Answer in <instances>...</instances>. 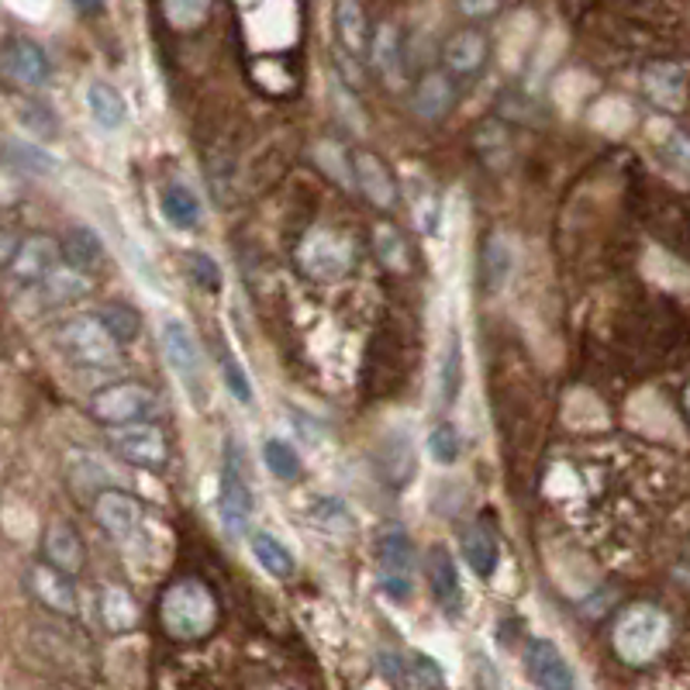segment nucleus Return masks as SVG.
Returning a JSON list of instances; mask_svg holds the SVG:
<instances>
[{"instance_id": "nucleus-1", "label": "nucleus", "mask_w": 690, "mask_h": 690, "mask_svg": "<svg viewBox=\"0 0 690 690\" xmlns=\"http://www.w3.org/2000/svg\"><path fill=\"white\" fill-rule=\"evenodd\" d=\"M159 621H163L169 639L197 642V639L211 636L218 625V597L205 581L180 577V581H172L159 597Z\"/></svg>"}, {"instance_id": "nucleus-2", "label": "nucleus", "mask_w": 690, "mask_h": 690, "mask_svg": "<svg viewBox=\"0 0 690 690\" xmlns=\"http://www.w3.org/2000/svg\"><path fill=\"white\" fill-rule=\"evenodd\" d=\"M611 646L621 663L646 667L670 646V618L656 604H631L611 628Z\"/></svg>"}, {"instance_id": "nucleus-3", "label": "nucleus", "mask_w": 690, "mask_h": 690, "mask_svg": "<svg viewBox=\"0 0 690 690\" xmlns=\"http://www.w3.org/2000/svg\"><path fill=\"white\" fill-rule=\"evenodd\" d=\"M297 266L304 276L318 283H335L349 276L356 266V242L342 232V228L314 224L297 245Z\"/></svg>"}, {"instance_id": "nucleus-4", "label": "nucleus", "mask_w": 690, "mask_h": 690, "mask_svg": "<svg viewBox=\"0 0 690 690\" xmlns=\"http://www.w3.org/2000/svg\"><path fill=\"white\" fill-rule=\"evenodd\" d=\"M55 345L70 363L86 369H114L122 363V345L111 338L97 314H76V318L63 322L55 332Z\"/></svg>"}, {"instance_id": "nucleus-5", "label": "nucleus", "mask_w": 690, "mask_h": 690, "mask_svg": "<svg viewBox=\"0 0 690 690\" xmlns=\"http://www.w3.org/2000/svg\"><path fill=\"white\" fill-rule=\"evenodd\" d=\"M373 550H377V577H380L384 594L400 604L411 600L415 584H418V550L411 535L400 525H387L380 529Z\"/></svg>"}, {"instance_id": "nucleus-6", "label": "nucleus", "mask_w": 690, "mask_h": 690, "mask_svg": "<svg viewBox=\"0 0 690 690\" xmlns=\"http://www.w3.org/2000/svg\"><path fill=\"white\" fill-rule=\"evenodd\" d=\"M86 408H91L94 421H101L107 428H125V425L149 421V415L156 408V394L146 384L122 380V384H111V387L97 390Z\"/></svg>"}, {"instance_id": "nucleus-7", "label": "nucleus", "mask_w": 690, "mask_h": 690, "mask_svg": "<svg viewBox=\"0 0 690 690\" xmlns=\"http://www.w3.org/2000/svg\"><path fill=\"white\" fill-rule=\"evenodd\" d=\"M159 342H163V356H166L169 369L180 377L187 394L194 400L205 397V363H200V345H197L194 332L180 318H166Z\"/></svg>"}, {"instance_id": "nucleus-8", "label": "nucleus", "mask_w": 690, "mask_h": 690, "mask_svg": "<svg viewBox=\"0 0 690 690\" xmlns=\"http://www.w3.org/2000/svg\"><path fill=\"white\" fill-rule=\"evenodd\" d=\"M107 439H111V449L118 452L125 463H132V467L163 470L169 463L166 431L156 421H138V425H125V428H111Z\"/></svg>"}, {"instance_id": "nucleus-9", "label": "nucleus", "mask_w": 690, "mask_h": 690, "mask_svg": "<svg viewBox=\"0 0 690 690\" xmlns=\"http://www.w3.org/2000/svg\"><path fill=\"white\" fill-rule=\"evenodd\" d=\"M349 169H353V187L369 200L377 211H394L400 205V180L394 177L390 163L373 153V149H356L349 156Z\"/></svg>"}, {"instance_id": "nucleus-10", "label": "nucleus", "mask_w": 690, "mask_h": 690, "mask_svg": "<svg viewBox=\"0 0 690 690\" xmlns=\"http://www.w3.org/2000/svg\"><path fill=\"white\" fill-rule=\"evenodd\" d=\"M49 73H52L49 55L35 39L14 35L0 45V80L18 86V91H39L49 80Z\"/></svg>"}, {"instance_id": "nucleus-11", "label": "nucleus", "mask_w": 690, "mask_h": 690, "mask_svg": "<svg viewBox=\"0 0 690 690\" xmlns=\"http://www.w3.org/2000/svg\"><path fill=\"white\" fill-rule=\"evenodd\" d=\"M94 518L97 525L118 542H128L138 529H142V518H146V508L142 501L128 491H118V487H107L94 498Z\"/></svg>"}, {"instance_id": "nucleus-12", "label": "nucleus", "mask_w": 690, "mask_h": 690, "mask_svg": "<svg viewBox=\"0 0 690 690\" xmlns=\"http://www.w3.org/2000/svg\"><path fill=\"white\" fill-rule=\"evenodd\" d=\"M525 673L539 690H577V673L569 659L550 639H532L525 649Z\"/></svg>"}, {"instance_id": "nucleus-13", "label": "nucleus", "mask_w": 690, "mask_h": 690, "mask_svg": "<svg viewBox=\"0 0 690 690\" xmlns=\"http://www.w3.org/2000/svg\"><path fill=\"white\" fill-rule=\"evenodd\" d=\"M400 194H408L415 224L421 228V232L425 236L436 232L439 218H442V194H439L436 180H431L425 169H418V163H405V169H400Z\"/></svg>"}, {"instance_id": "nucleus-14", "label": "nucleus", "mask_w": 690, "mask_h": 690, "mask_svg": "<svg viewBox=\"0 0 690 690\" xmlns=\"http://www.w3.org/2000/svg\"><path fill=\"white\" fill-rule=\"evenodd\" d=\"M487 60H491V42L477 24L459 28L442 45V70L449 76H477L483 73Z\"/></svg>"}, {"instance_id": "nucleus-15", "label": "nucleus", "mask_w": 690, "mask_h": 690, "mask_svg": "<svg viewBox=\"0 0 690 690\" xmlns=\"http://www.w3.org/2000/svg\"><path fill=\"white\" fill-rule=\"evenodd\" d=\"M425 581H428V590L442 611H452V615L463 611V584H459L456 560L439 542L425 553Z\"/></svg>"}, {"instance_id": "nucleus-16", "label": "nucleus", "mask_w": 690, "mask_h": 690, "mask_svg": "<svg viewBox=\"0 0 690 690\" xmlns=\"http://www.w3.org/2000/svg\"><path fill=\"white\" fill-rule=\"evenodd\" d=\"M60 255H63V245L55 236H45V232H35V236H28L21 239L18 245V255H14V263H11V276L18 283H42L55 266H60Z\"/></svg>"}, {"instance_id": "nucleus-17", "label": "nucleus", "mask_w": 690, "mask_h": 690, "mask_svg": "<svg viewBox=\"0 0 690 690\" xmlns=\"http://www.w3.org/2000/svg\"><path fill=\"white\" fill-rule=\"evenodd\" d=\"M218 508H221V522L232 535H245L252 525V487L245 483L242 470L228 459L224 473H221V494H218Z\"/></svg>"}, {"instance_id": "nucleus-18", "label": "nucleus", "mask_w": 690, "mask_h": 690, "mask_svg": "<svg viewBox=\"0 0 690 690\" xmlns=\"http://www.w3.org/2000/svg\"><path fill=\"white\" fill-rule=\"evenodd\" d=\"M456 107V76L446 70H428L418 76L411 91V111L421 122H442L446 114Z\"/></svg>"}, {"instance_id": "nucleus-19", "label": "nucleus", "mask_w": 690, "mask_h": 690, "mask_svg": "<svg viewBox=\"0 0 690 690\" xmlns=\"http://www.w3.org/2000/svg\"><path fill=\"white\" fill-rule=\"evenodd\" d=\"M369 63L387 80V86H405L408 83V49H405V39H400L397 24L387 21V24L377 28V32H373Z\"/></svg>"}, {"instance_id": "nucleus-20", "label": "nucleus", "mask_w": 690, "mask_h": 690, "mask_svg": "<svg viewBox=\"0 0 690 690\" xmlns=\"http://www.w3.org/2000/svg\"><path fill=\"white\" fill-rule=\"evenodd\" d=\"M646 97L667 114H680L687 104V73L677 63H649L642 70Z\"/></svg>"}, {"instance_id": "nucleus-21", "label": "nucleus", "mask_w": 690, "mask_h": 690, "mask_svg": "<svg viewBox=\"0 0 690 690\" xmlns=\"http://www.w3.org/2000/svg\"><path fill=\"white\" fill-rule=\"evenodd\" d=\"M28 587L39 597V604H45L55 615H76V587L66 573H60L49 563H35L28 569Z\"/></svg>"}, {"instance_id": "nucleus-22", "label": "nucleus", "mask_w": 690, "mask_h": 690, "mask_svg": "<svg viewBox=\"0 0 690 690\" xmlns=\"http://www.w3.org/2000/svg\"><path fill=\"white\" fill-rule=\"evenodd\" d=\"M459 553H463L467 566L480 581H491L498 563H501V542L487 522H473L463 529V535H459Z\"/></svg>"}, {"instance_id": "nucleus-23", "label": "nucleus", "mask_w": 690, "mask_h": 690, "mask_svg": "<svg viewBox=\"0 0 690 690\" xmlns=\"http://www.w3.org/2000/svg\"><path fill=\"white\" fill-rule=\"evenodd\" d=\"M335 39L349 60H366L373 32H369L363 4H356V0H342V4L335 8Z\"/></svg>"}, {"instance_id": "nucleus-24", "label": "nucleus", "mask_w": 690, "mask_h": 690, "mask_svg": "<svg viewBox=\"0 0 690 690\" xmlns=\"http://www.w3.org/2000/svg\"><path fill=\"white\" fill-rule=\"evenodd\" d=\"M514 266V249L504 232H491L480 245V286L483 294H498L504 291V283Z\"/></svg>"}, {"instance_id": "nucleus-25", "label": "nucleus", "mask_w": 690, "mask_h": 690, "mask_svg": "<svg viewBox=\"0 0 690 690\" xmlns=\"http://www.w3.org/2000/svg\"><path fill=\"white\" fill-rule=\"evenodd\" d=\"M42 553H45V563L55 566L60 573H66V577H73V573L83 569V542L76 535L73 525L66 522H52L45 529V539H42Z\"/></svg>"}, {"instance_id": "nucleus-26", "label": "nucleus", "mask_w": 690, "mask_h": 690, "mask_svg": "<svg viewBox=\"0 0 690 690\" xmlns=\"http://www.w3.org/2000/svg\"><path fill=\"white\" fill-rule=\"evenodd\" d=\"M373 252H377L380 266L390 270V273H408L411 270V245L394 221L373 224Z\"/></svg>"}, {"instance_id": "nucleus-27", "label": "nucleus", "mask_w": 690, "mask_h": 690, "mask_svg": "<svg viewBox=\"0 0 690 690\" xmlns=\"http://www.w3.org/2000/svg\"><path fill=\"white\" fill-rule=\"evenodd\" d=\"M60 245H63L66 266H73V270H80V273H91L94 266H101V259H104V242H101V236L94 232V228H86V224L70 228V232L60 239Z\"/></svg>"}, {"instance_id": "nucleus-28", "label": "nucleus", "mask_w": 690, "mask_h": 690, "mask_svg": "<svg viewBox=\"0 0 690 690\" xmlns=\"http://www.w3.org/2000/svg\"><path fill=\"white\" fill-rule=\"evenodd\" d=\"M101 618H104V628L114 631V636H125V631L138 628V600L128 594V587H118L111 584L101 590Z\"/></svg>"}, {"instance_id": "nucleus-29", "label": "nucleus", "mask_w": 690, "mask_h": 690, "mask_svg": "<svg viewBox=\"0 0 690 690\" xmlns=\"http://www.w3.org/2000/svg\"><path fill=\"white\" fill-rule=\"evenodd\" d=\"M86 107H91L94 122L107 132H118L128 118L125 97L114 91L111 83H101V80H94L91 86H86Z\"/></svg>"}, {"instance_id": "nucleus-30", "label": "nucleus", "mask_w": 690, "mask_h": 690, "mask_svg": "<svg viewBox=\"0 0 690 690\" xmlns=\"http://www.w3.org/2000/svg\"><path fill=\"white\" fill-rule=\"evenodd\" d=\"M252 556H255V563L263 566L270 577H276V581H291L294 573H297V560H294V553L286 550V545L276 539V535H270V532H255L252 535Z\"/></svg>"}, {"instance_id": "nucleus-31", "label": "nucleus", "mask_w": 690, "mask_h": 690, "mask_svg": "<svg viewBox=\"0 0 690 690\" xmlns=\"http://www.w3.org/2000/svg\"><path fill=\"white\" fill-rule=\"evenodd\" d=\"M459 390H463V338H459L456 328H449L446 353H442V363H439V400H442V408L456 405Z\"/></svg>"}, {"instance_id": "nucleus-32", "label": "nucleus", "mask_w": 690, "mask_h": 690, "mask_svg": "<svg viewBox=\"0 0 690 690\" xmlns=\"http://www.w3.org/2000/svg\"><path fill=\"white\" fill-rule=\"evenodd\" d=\"M159 208H163V218L172 224V228H180V232H190V228L200 224V200L190 187L184 184H169L163 190V200H159Z\"/></svg>"}, {"instance_id": "nucleus-33", "label": "nucleus", "mask_w": 690, "mask_h": 690, "mask_svg": "<svg viewBox=\"0 0 690 690\" xmlns=\"http://www.w3.org/2000/svg\"><path fill=\"white\" fill-rule=\"evenodd\" d=\"M39 286L52 304H70V301H80L91 294V276L73 270V266H55Z\"/></svg>"}, {"instance_id": "nucleus-34", "label": "nucleus", "mask_w": 690, "mask_h": 690, "mask_svg": "<svg viewBox=\"0 0 690 690\" xmlns=\"http://www.w3.org/2000/svg\"><path fill=\"white\" fill-rule=\"evenodd\" d=\"M97 318H101V325L111 332V338L118 342V345L135 342L138 332H142V314H138L132 304H122V301H114V304L101 307V311H97Z\"/></svg>"}, {"instance_id": "nucleus-35", "label": "nucleus", "mask_w": 690, "mask_h": 690, "mask_svg": "<svg viewBox=\"0 0 690 690\" xmlns=\"http://www.w3.org/2000/svg\"><path fill=\"white\" fill-rule=\"evenodd\" d=\"M263 463L283 483H294L301 477V470H304L297 449L291 442H283V439H266V446H263Z\"/></svg>"}, {"instance_id": "nucleus-36", "label": "nucleus", "mask_w": 690, "mask_h": 690, "mask_svg": "<svg viewBox=\"0 0 690 690\" xmlns=\"http://www.w3.org/2000/svg\"><path fill=\"white\" fill-rule=\"evenodd\" d=\"M307 518L325 532H349L353 529V511L345 508L338 498H314L307 508Z\"/></svg>"}, {"instance_id": "nucleus-37", "label": "nucleus", "mask_w": 690, "mask_h": 690, "mask_svg": "<svg viewBox=\"0 0 690 690\" xmlns=\"http://www.w3.org/2000/svg\"><path fill=\"white\" fill-rule=\"evenodd\" d=\"M428 456L436 459L439 467H452L459 459V449H463V442H459V428L452 421H439L436 428L428 431Z\"/></svg>"}, {"instance_id": "nucleus-38", "label": "nucleus", "mask_w": 690, "mask_h": 690, "mask_svg": "<svg viewBox=\"0 0 690 690\" xmlns=\"http://www.w3.org/2000/svg\"><path fill=\"white\" fill-rule=\"evenodd\" d=\"M473 149L491 163V166H501V159H508V149H511V142H508V128L498 125V122H483L477 132H473Z\"/></svg>"}, {"instance_id": "nucleus-39", "label": "nucleus", "mask_w": 690, "mask_h": 690, "mask_svg": "<svg viewBox=\"0 0 690 690\" xmlns=\"http://www.w3.org/2000/svg\"><path fill=\"white\" fill-rule=\"evenodd\" d=\"M405 687L408 690H439L442 670L428 656H405Z\"/></svg>"}, {"instance_id": "nucleus-40", "label": "nucleus", "mask_w": 690, "mask_h": 690, "mask_svg": "<svg viewBox=\"0 0 690 690\" xmlns=\"http://www.w3.org/2000/svg\"><path fill=\"white\" fill-rule=\"evenodd\" d=\"M659 156H663L667 166H673L683 177H690V135L680 128H670L663 138H659Z\"/></svg>"}, {"instance_id": "nucleus-41", "label": "nucleus", "mask_w": 690, "mask_h": 690, "mask_svg": "<svg viewBox=\"0 0 690 690\" xmlns=\"http://www.w3.org/2000/svg\"><path fill=\"white\" fill-rule=\"evenodd\" d=\"M8 153H11V166L14 169L39 172V177H49V172L55 169V159L49 153H42L39 146H32V142H14Z\"/></svg>"}, {"instance_id": "nucleus-42", "label": "nucleus", "mask_w": 690, "mask_h": 690, "mask_svg": "<svg viewBox=\"0 0 690 690\" xmlns=\"http://www.w3.org/2000/svg\"><path fill=\"white\" fill-rule=\"evenodd\" d=\"M21 122L28 125L35 138H52L60 132V122H55V114L45 107V104H35V101H24L21 104Z\"/></svg>"}, {"instance_id": "nucleus-43", "label": "nucleus", "mask_w": 690, "mask_h": 690, "mask_svg": "<svg viewBox=\"0 0 690 690\" xmlns=\"http://www.w3.org/2000/svg\"><path fill=\"white\" fill-rule=\"evenodd\" d=\"M187 270H190L194 283L205 286V291H218V286H221V266L215 263L208 252H200V249L187 252Z\"/></svg>"}, {"instance_id": "nucleus-44", "label": "nucleus", "mask_w": 690, "mask_h": 690, "mask_svg": "<svg viewBox=\"0 0 690 690\" xmlns=\"http://www.w3.org/2000/svg\"><path fill=\"white\" fill-rule=\"evenodd\" d=\"M221 373H224V384H228V390H232V397L239 400V405H252V384H249L245 369L239 366L236 356L221 359Z\"/></svg>"}, {"instance_id": "nucleus-45", "label": "nucleus", "mask_w": 690, "mask_h": 690, "mask_svg": "<svg viewBox=\"0 0 690 690\" xmlns=\"http://www.w3.org/2000/svg\"><path fill=\"white\" fill-rule=\"evenodd\" d=\"M208 4H184V0H172V4H166L163 8V14H166V21L172 24V28H194L197 21H205L208 18Z\"/></svg>"}, {"instance_id": "nucleus-46", "label": "nucleus", "mask_w": 690, "mask_h": 690, "mask_svg": "<svg viewBox=\"0 0 690 690\" xmlns=\"http://www.w3.org/2000/svg\"><path fill=\"white\" fill-rule=\"evenodd\" d=\"M18 245H21V239L11 232V228H0V270H11Z\"/></svg>"}, {"instance_id": "nucleus-47", "label": "nucleus", "mask_w": 690, "mask_h": 690, "mask_svg": "<svg viewBox=\"0 0 690 690\" xmlns=\"http://www.w3.org/2000/svg\"><path fill=\"white\" fill-rule=\"evenodd\" d=\"M683 408H687V415H690V387L683 390Z\"/></svg>"}]
</instances>
